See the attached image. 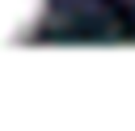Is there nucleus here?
Here are the masks:
<instances>
[{
  "mask_svg": "<svg viewBox=\"0 0 135 131\" xmlns=\"http://www.w3.org/2000/svg\"><path fill=\"white\" fill-rule=\"evenodd\" d=\"M46 13V0H0V46L25 38Z\"/></svg>",
  "mask_w": 135,
  "mask_h": 131,
  "instance_id": "obj_1",
  "label": "nucleus"
}]
</instances>
